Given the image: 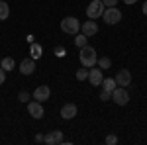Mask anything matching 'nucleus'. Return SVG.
Returning <instances> with one entry per match:
<instances>
[{
    "label": "nucleus",
    "mask_w": 147,
    "mask_h": 145,
    "mask_svg": "<svg viewBox=\"0 0 147 145\" xmlns=\"http://www.w3.org/2000/svg\"><path fill=\"white\" fill-rule=\"evenodd\" d=\"M34 71H35V59L28 57L20 63V73L22 75H34Z\"/></svg>",
    "instance_id": "ddd939ff"
},
{
    "label": "nucleus",
    "mask_w": 147,
    "mask_h": 145,
    "mask_svg": "<svg viewBox=\"0 0 147 145\" xmlns=\"http://www.w3.org/2000/svg\"><path fill=\"white\" fill-rule=\"evenodd\" d=\"M104 10H106V6L102 4V0H92L86 6V16H88V20H96L104 14Z\"/></svg>",
    "instance_id": "20e7f679"
},
{
    "label": "nucleus",
    "mask_w": 147,
    "mask_h": 145,
    "mask_svg": "<svg viewBox=\"0 0 147 145\" xmlns=\"http://www.w3.org/2000/svg\"><path fill=\"white\" fill-rule=\"evenodd\" d=\"M61 30L69 35H77L80 32V22L77 18H73V16H67V18L61 20Z\"/></svg>",
    "instance_id": "f03ea898"
},
{
    "label": "nucleus",
    "mask_w": 147,
    "mask_h": 145,
    "mask_svg": "<svg viewBox=\"0 0 147 145\" xmlns=\"http://www.w3.org/2000/svg\"><path fill=\"white\" fill-rule=\"evenodd\" d=\"M106 143H108V145H116V143H118V137L110 134L108 137H106Z\"/></svg>",
    "instance_id": "b1692460"
},
{
    "label": "nucleus",
    "mask_w": 147,
    "mask_h": 145,
    "mask_svg": "<svg viewBox=\"0 0 147 145\" xmlns=\"http://www.w3.org/2000/svg\"><path fill=\"white\" fill-rule=\"evenodd\" d=\"M124 2H125V4H127V6H131V4H136L137 0H124Z\"/></svg>",
    "instance_id": "c85d7f7f"
},
{
    "label": "nucleus",
    "mask_w": 147,
    "mask_h": 145,
    "mask_svg": "<svg viewBox=\"0 0 147 145\" xmlns=\"http://www.w3.org/2000/svg\"><path fill=\"white\" fill-rule=\"evenodd\" d=\"M79 59H80V65L86 69H90L96 65V61H98V55H96V51H94V47L90 45H84V47H80L79 51Z\"/></svg>",
    "instance_id": "f257e3e1"
},
{
    "label": "nucleus",
    "mask_w": 147,
    "mask_h": 145,
    "mask_svg": "<svg viewBox=\"0 0 147 145\" xmlns=\"http://www.w3.org/2000/svg\"><path fill=\"white\" fill-rule=\"evenodd\" d=\"M112 100L118 104V106H125L127 102H129V94H127V90L125 86H116L112 90Z\"/></svg>",
    "instance_id": "39448f33"
},
{
    "label": "nucleus",
    "mask_w": 147,
    "mask_h": 145,
    "mask_svg": "<svg viewBox=\"0 0 147 145\" xmlns=\"http://www.w3.org/2000/svg\"><path fill=\"white\" fill-rule=\"evenodd\" d=\"M55 55L57 57H65V55H67V49L61 47V45H57V47H55Z\"/></svg>",
    "instance_id": "5701e85b"
},
{
    "label": "nucleus",
    "mask_w": 147,
    "mask_h": 145,
    "mask_svg": "<svg viewBox=\"0 0 147 145\" xmlns=\"http://www.w3.org/2000/svg\"><path fill=\"white\" fill-rule=\"evenodd\" d=\"M30 53H32L30 57L37 61L39 57L43 55V49H41V45H39V43H35V41H34V43H30Z\"/></svg>",
    "instance_id": "4468645a"
},
{
    "label": "nucleus",
    "mask_w": 147,
    "mask_h": 145,
    "mask_svg": "<svg viewBox=\"0 0 147 145\" xmlns=\"http://www.w3.org/2000/svg\"><path fill=\"white\" fill-rule=\"evenodd\" d=\"M18 100H20V102H26V104H28V102L32 100V96H30V92H26V90H22V92L18 94Z\"/></svg>",
    "instance_id": "412c9836"
},
{
    "label": "nucleus",
    "mask_w": 147,
    "mask_h": 145,
    "mask_svg": "<svg viewBox=\"0 0 147 145\" xmlns=\"http://www.w3.org/2000/svg\"><path fill=\"white\" fill-rule=\"evenodd\" d=\"M96 65H98V69H110L112 67V61H110V57H98V61H96Z\"/></svg>",
    "instance_id": "a211bd4d"
},
{
    "label": "nucleus",
    "mask_w": 147,
    "mask_h": 145,
    "mask_svg": "<svg viewBox=\"0 0 147 145\" xmlns=\"http://www.w3.org/2000/svg\"><path fill=\"white\" fill-rule=\"evenodd\" d=\"M49 96H51V88H49L47 84H41V86H37V88L34 90V100H37V102L49 100Z\"/></svg>",
    "instance_id": "9d476101"
},
{
    "label": "nucleus",
    "mask_w": 147,
    "mask_h": 145,
    "mask_svg": "<svg viewBox=\"0 0 147 145\" xmlns=\"http://www.w3.org/2000/svg\"><path fill=\"white\" fill-rule=\"evenodd\" d=\"M102 4H104L106 8H110V6H116V4H118V0H102Z\"/></svg>",
    "instance_id": "393cba45"
},
{
    "label": "nucleus",
    "mask_w": 147,
    "mask_h": 145,
    "mask_svg": "<svg viewBox=\"0 0 147 145\" xmlns=\"http://www.w3.org/2000/svg\"><path fill=\"white\" fill-rule=\"evenodd\" d=\"M102 18H104V22L108 24V26H116V24L122 22V12H120V8H116V6H110V8L104 10Z\"/></svg>",
    "instance_id": "7ed1b4c3"
},
{
    "label": "nucleus",
    "mask_w": 147,
    "mask_h": 145,
    "mask_svg": "<svg viewBox=\"0 0 147 145\" xmlns=\"http://www.w3.org/2000/svg\"><path fill=\"white\" fill-rule=\"evenodd\" d=\"M75 45H77V47H84V45H88V37H86V35L84 34H77V37H75Z\"/></svg>",
    "instance_id": "6ab92c4d"
},
{
    "label": "nucleus",
    "mask_w": 147,
    "mask_h": 145,
    "mask_svg": "<svg viewBox=\"0 0 147 145\" xmlns=\"http://www.w3.org/2000/svg\"><path fill=\"white\" fill-rule=\"evenodd\" d=\"M100 86L102 90H108V92H112L118 84H116V78H102V82H100Z\"/></svg>",
    "instance_id": "2eb2a0df"
},
{
    "label": "nucleus",
    "mask_w": 147,
    "mask_h": 145,
    "mask_svg": "<svg viewBox=\"0 0 147 145\" xmlns=\"http://www.w3.org/2000/svg\"><path fill=\"white\" fill-rule=\"evenodd\" d=\"M4 80H6V71L0 67V84H4Z\"/></svg>",
    "instance_id": "a878e982"
},
{
    "label": "nucleus",
    "mask_w": 147,
    "mask_h": 145,
    "mask_svg": "<svg viewBox=\"0 0 147 145\" xmlns=\"http://www.w3.org/2000/svg\"><path fill=\"white\" fill-rule=\"evenodd\" d=\"M8 16H10V6H8V2L0 0V20H6Z\"/></svg>",
    "instance_id": "dca6fc26"
},
{
    "label": "nucleus",
    "mask_w": 147,
    "mask_h": 145,
    "mask_svg": "<svg viewBox=\"0 0 147 145\" xmlns=\"http://www.w3.org/2000/svg\"><path fill=\"white\" fill-rule=\"evenodd\" d=\"M102 78H104V75H102V69H88V82H90L92 86H100Z\"/></svg>",
    "instance_id": "9b49d317"
},
{
    "label": "nucleus",
    "mask_w": 147,
    "mask_h": 145,
    "mask_svg": "<svg viewBox=\"0 0 147 145\" xmlns=\"http://www.w3.org/2000/svg\"><path fill=\"white\" fill-rule=\"evenodd\" d=\"M43 139H45V135H43V134H37V135H35V143H43Z\"/></svg>",
    "instance_id": "bb28decb"
},
{
    "label": "nucleus",
    "mask_w": 147,
    "mask_h": 145,
    "mask_svg": "<svg viewBox=\"0 0 147 145\" xmlns=\"http://www.w3.org/2000/svg\"><path fill=\"white\" fill-rule=\"evenodd\" d=\"M114 78H116V84H118V86H125V88H127V86L131 84V73H129L127 69H120L118 75Z\"/></svg>",
    "instance_id": "0eeeda50"
},
{
    "label": "nucleus",
    "mask_w": 147,
    "mask_h": 145,
    "mask_svg": "<svg viewBox=\"0 0 147 145\" xmlns=\"http://www.w3.org/2000/svg\"><path fill=\"white\" fill-rule=\"evenodd\" d=\"M28 112H30V116L35 118V120H39V118H43V102H37V100H30L28 102Z\"/></svg>",
    "instance_id": "6e6552de"
},
{
    "label": "nucleus",
    "mask_w": 147,
    "mask_h": 145,
    "mask_svg": "<svg viewBox=\"0 0 147 145\" xmlns=\"http://www.w3.org/2000/svg\"><path fill=\"white\" fill-rule=\"evenodd\" d=\"M77 78H79V80H86V78H88V69L86 67L79 69V71H77Z\"/></svg>",
    "instance_id": "aec40b11"
},
{
    "label": "nucleus",
    "mask_w": 147,
    "mask_h": 145,
    "mask_svg": "<svg viewBox=\"0 0 147 145\" xmlns=\"http://www.w3.org/2000/svg\"><path fill=\"white\" fill-rule=\"evenodd\" d=\"M80 34H84L86 37H92V35L98 34V24H96V20H88V22L80 24Z\"/></svg>",
    "instance_id": "1a4fd4ad"
},
{
    "label": "nucleus",
    "mask_w": 147,
    "mask_h": 145,
    "mask_svg": "<svg viewBox=\"0 0 147 145\" xmlns=\"http://www.w3.org/2000/svg\"><path fill=\"white\" fill-rule=\"evenodd\" d=\"M141 12H143V14H145V16H147V0H145V2H143V6H141Z\"/></svg>",
    "instance_id": "cd10ccee"
},
{
    "label": "nucleus",
    "mask_w": 147,
    "mask_h": 145,
    "mask_svg": "<svg viewBox=\"0 0 147 145\" xmlns=\"http://www.w3.org/2000/svg\"><path fill=\"white\" fill-rule=\"evenodd\" d=\"M14 65H16V63H14V59H12V57H4V59L0 61V67L4 69L6 73H8V71H12V69H14Z\"/></svg>",
    "instance_id": "f3484780"
},
{
    "label": "nucleus",
    "mask_w": 147,
    "mask_h": 145,
    "mask_svg": "<svg viewBox=\"0 0 147 145\" xmlns=\"http://www.w3.org/2000/svg\"><path fill=\"white\" fill-rule=\"evenodd\" d=\"M110 98H112V92H108V90H102L100 92V100L102 102H108Z\"/></svg>",
    "instance_id": "4be33fe9"
},
{
    "label": "nucleus",
    "mask_w": 147,
    "mask_h": 145,
    "mask_svg": "<svg viewBox=\"0 0 147 145\" xmlns=\"http://www.w3.org/2000/svg\"><path fill=\"white\" fill-rule=\"evenodd\" d=\"M77 106L73 104V102H69V104H63V108H61V118L63 120H73L75 116H77Z\"/></svg>",
    "instance_id": "f8f14e48"
},
{
    "label": "nucleus",
    "mask_w": 147,
    "mask_h": 145,
    "mask_svg": "<svg viewBox=\"0 0 147 145\" xmlns=\"http://www.w3.org/2000/svg\"><path fill=\"white\" fill-rule=\"evenodd\" d=\"M43 143H47V145H61V143H65V137H63V132H59V129H53V132H47L45 139H43Z\"/></svg>",
    "instance_id": "423d86ee"
}]
</instances>
